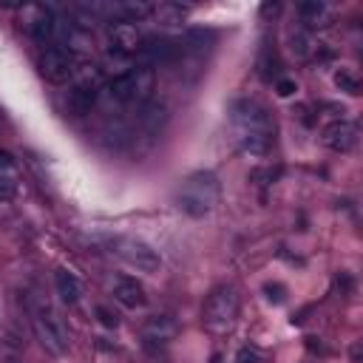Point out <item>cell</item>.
Listing matches in <instances>:
<instances>
[{"mask_svg": "<svg viewBox=\"0 0 363 363\" xmlns=\"http://www.w3.org/2000/svg\"><path fill=\"white\" fill-rule=\"evenodd\" d=\"M233 125L238 147L250 156H267L275 139V125L267 113V108L255 99H241L233 108Z\"/></svg>", "mask_w": 363, "mask_h": 363, "instance_id": "cell-1", "label": "cell"}, {"mask_svg": "<svg viewBox=\"0 0 363 363\" xmlns=\"http://www.w3.org/2000/svg\"><path fill=\"white\" fill-rule=\"evenodd\" d=\"M216 201H218V179L207 170H199V173L187 176L184 184L176 193V204L193 218L207 216L216 207Z\"/></svg>", "mask_w": 363, "mask_h": 363, "instance_id": "cell-2", "label": "cell"}, {"mask_svg": "<svg viewBox=\"0 0 363 363\" xmlns=\"http://www.w3.org/2000/svg\"><path fill=\"white\" fill-rule=\"evenodd\" d=\"M153 88H156V74L147 65H133L130 71L111 77L105 82V91L116 102H125V105H147Z\"/></svg>", "mask_w": 363, "mask_h": 363, "instance_id": "cell-3", "label": "cell"}, {"mask_svg": "<svg viewBox=\"0 0 363 363\" xmlns=\"http://www.w3.org/2000/svg\"><path fill=\"white\" fill-rule=\"evenodd\" d=\"M31 326H34V335L43 343L45 352H51V354H65L68 352V329H65L62 318L48 303H37L34 306Z\"/></svg>", "mask_w": 363, "mask_h": 363, "instance_id": "cell-4", "label": "cell"}, {"mask_svg": "<svg viewBox=\"0 0 363 363\" xmlns=\"http://www.w3.org/2000/svg\"><path fill=\"white\" fill-rule=\"evenodd\" d=\"M238 318V292L230 284L216 286L204 301V323L213 332H224Z\"/></svg>", "mask_w": 363, "mask_h": 363, "instance_id": "cell-5", "label": "cell"}, {"mask_svg": "<svg viewBox=\"0 0 363 363\" xmlns=\"http://www.w3.org/2000/svg\"><path fill=\"white\" fill-rule=\"evenodd\" d=\"M74 65H77L74 54H71L68 48H62V45H48V48L40 54V60H37V68H40L43 79H48V82H54V85L68 82V79L74 77Z\"/></svg>", "mask_w": 363, "mask_h": 363, "instance_id": "cell-6", "label": "cell"}, {"mask_svg": "<svg viewBox=\"0 0 363 363\" xmlns=\"http://www.w3.org/2000/svg\"><path fill=\"white\" fill-rule=\"evenodd\" d=\"M116 255H119L128 267H133V269H139V272H147V275L159 272V267H162V255H159L150 244H145V241H139V238H119V241H116Z\"/></svg>", "mask_w": 363, "mask_h": 363, "instance_id": "cell-7", "label": "cell"}, {"mask_svg": "<svg viewBox=\"0 0 363 363\" xmlns=\"http://www.w3.org/2000/svg\"><path fill=\"white\" fill-rule=\"evenodd\" d=\"M179 335V323L170 318V315H150L142 329H139V337H142V346L156 352V349H167Z\"/></svg>", "mask_w": 363, "mask_h": 363, "instance_id": "cell-8", "label": "cell"}, {"mask_svg": "<svg viewBox=\"0 0 363 363\" xmlns=\"http://www.w3.org/2000/svg\"><path fill=\"white\" fill-rule=\"evenodd\" d=\"M108 40H111L113 54H122V57H133V54H139L142 43H145L139 26H136V23H125V20L111 23V28H108Z\"/></svg>", "mask_w": 363, "mask_h": 363, "instance_id": "cell-9", "label": "cell"}, {"mask_svg": "<svg viewBox=\"0 0 363 363\" xmlns=\"http://www.w3.org/2000/svg\"><path fill=\"white\" fill-rule=\"evenodd\" d=\"M357 125L354 122H349V119H335V122H329L326 128H323V136H320V142L329 147V150H335V153H349V150H354L357 147Z\"/></svg>", "mask_w": 363, "mask_h": 363, "instance_id": "cell-10", "label": "cell"}, {"mask_svg": "<svg viewBox=\"0 0 363 363\" xmlns=\"http://www.w3.org/2000/svg\"><path fill=\"white\" fill-rule=\"evenodd\" d=\"M31 11H34V17L26 23L28 34H31L37 43H54V40L60 37V20H57L48 9H43V6H37V9H31Z\"/></svg>", "mask_w": 363, "mask_h": 363, "instance_id": "cell-11", "label": "cell"}, {"mask_svg": "<svg viewBox=\"0 0 363 363\" xmlns=\"http://www.w3.org/2000/svg\"><path fill=\"white\" fill-rule=\"evenodd\" d=\"M113 298L122 303V306H128V309H139V306H145L147 303V295H145V286L136 281V278H130V275H119L116 281H113Z\"/></svg>", "mask_w": 363, "mask_h": 363, "instance_id": "cell-12", "label": "cell"}, {"mask_svg": "<svg viewBox=\"0 0 363 363\" xmlns=\"http://www.w3.org/2000/svg\"><path fill=\"white\" fill-rule=\"evenodd\" d=\"M96 99H99V88H91V85H74V88L68 91L65 105H68V111H71L74 116H85V113H91V108L96 105Z\"/></svg>", "mask_w": 363, "mask_h": 363, "instance_id": "cell-13", "label": "cell"}, {"mask_svg": "<svg viewBox=\"0 0 363 363\" xmlns=\"http://www.w3.org/2000/svg\"><path fill=\"white\" fill-rule=\"evenodd\" d=\"M164 122H167V105L164 102H147L145 108H142V113H139V125H142V130L150 136V139H156L159 133H162V128H164Z\"/></svg>", "mask_w": 363, "mask_h": 363, "instance_id": "cell-14", "label": "cell"}, {"mask_svg": "<svg viewBox=\"0 0 363 363\" xmlns=\"http://www.w3.org/2000/svg\"><path fill=\"white\" fill-rule=\"evenodd\" d=\"M286 40H289V51H292L295 60H309V57H312V51H315V40H312V31H309L306 26H301V23L289 26Z\"/></svg>", "mask_w": 363, "mask_h": 363, "instance_id": "cell-15", "label": "cell"}, {"mask_svg": "<svg viewBox=\"0 0 363 363\" xmlns=\"http://www.w3.org/2000/svg\"><path fill=\"white\" fill-rule=\"evenodd\" d=\"M54 289H57V295H60L62 303H77L79 295H82L79 278H77L71 269H57V272H54Z\"/></svg>", "mask_w": 363, "mask_h": 363, "instance_id": "cell-16", "label": "cell"}, {"mask_svg": "<svg viewBox=\"0 0 363 363\" xmlns=\"http://www.w3.org/2000/svg\"><path fill=\"white\" fill-rule=\"evenodd\" d=\"M298 17H301V26H306V28L320 26V20L326 17V6L320 0H303V3H298Z\"/></svg>", "mask_w": 363, "mask_h": 363, "instance_id": "cell-17", "label": "cell"}, {"mask_svg": "<svg viewBox=\"0 0 363 363\" xmlns=\"http://www.w3.org/2000/svg\"><path fill=\"white\" fill-rule=\"evenodd\" d=\"M258 77L261 79H272L275 74H278V57H275V48H269V43H264L261 45V51H258Z\"/></svg>", "mask_w": 363, "mask_h": 363, "instance_id": "cell-18", "label": "cell"}, {"mask_svg": "<svg viewBox=\"0 0 363 363\" xmlns=\"http://www.w3.org/2000/svg\"><path fill=\"white\" fill-rule=\"evenodd\" d=\"M184 9L179 6V3H159V6H153V17L162 23V26H179L182 20H184Z\"/></svg>", "mask_w": 363, "mask_h": 363, "instance_id": "cell-19", "label": "cell"}, {"mask_svg": "<svg viewBox=\"0 0 363 363\" xmlns=\"http://www.w3.org/2000/svg\"><path fill=\"white\" fill-rule=\"evenodd\" d=\"M335 85H337L343 94H349V96H357V94H360V79H357L349 68H340V71L335 74Z\"/></svg>", "mask_w": 363, "mask_h": 363, "instance_id": "cell-20", "label": "cell"}, {"mask_svg": "<svg viewBox=\"0 0 363 363\" xmlns=\"http://www.w3.org/2000/svg\"><path fill=\"white\" fill-rule=\"evenodd\" d=\"M17 196V182L14 176H0V201H11Z\"/></svg>", "mask_w": 363, "mask_h": 363, "instance_id": "cell-21", "label": "cell"}, {"mask_svg": "<svg viewBox=\"0 0 363 363\" xmlns=\"http://www.w3.org/2000/svg\"><path fill=\"white\" fill-rule=\"evenodd\" d=\"M298 91V85H295V79H289V77H275V94L278 96H292Z\"/></svg>", "mask_w": 363, "mask_h": 363, "instance_id": "cell-22", "label": "cell"}, {"mask_svg": "<svg viewBox=\"0 0 363 363\" xmlns=\"http://www.w3.org/2000/svg\"><path fill=\"white\" fill-rule=\"evenodd\" d=\"M235 363H261V352L255 346H241L235 354Z\"/></svg>", "mask_w": 363, "mask_h": 363, "instance_id": "cell-23", "label": "cell"}, {"mask_svg": "<svg viewBox=\"0 0 363 363\" xmlns=\"http://www.w3.org/2000/svg\"><path fill=\"white\" fill-rule=\"evenodd\" d=\"M264 292H267V298H269V301H275V303H281V301H284V286H281V284H267V286H264Z\"/></svg>", "mask_w": 363, "mask_h": 363, "instance_id": "cell-24", "label": "cell"}, {"mask_svg": "<svg viewBox=\"0 0 363 363\" xmlns=\"http://www.w3.org/2000/svg\"><path fill=\"white\" fill-rule=\"evenodd\" d=\"M96 315H99V320H102L105 326H116V315H111L105 306H96Z\"/></svg>", "mask_w": 363, "mask_h": 363, "instance_id": "cell-25", "label": "cell"}, {"mask_svg": "<svg viewBox=\"0 0 363 363\" xmlns=\"http://www.w3.org/2000/svg\"><path fill=\"white\" fill-rule=\"evenodd\" d=\"M278 9H281V6H278V3H272V6H264L261 11H264V14H278Z\"/></svg>", "mask_w": 363, "mask_h": 363, "instance_id": "cell-26", "label": "cell"}, {"mask_svg": "<svg viewBox=\"0 0 363 363\" xmlns=\"http://www.w3.org/2000/svg\"><path fill=\"white\" fill-rule=\"evenodd\" d=\"M11 164V156L9 153H0V167H9Z\"/></svg>", "mask_w": 363, "mask_h": 363, "instance_id": "cell-27", "label": "cell"}, {"mask_svg": "<svg viewBox=\"0 0 363 363\" xmlns=\"http://www.w3.org/2000/svg\"><path fill=\"white\" fill-rule=\"evenodd\" d=\"M6 363H23V360H17V357H9V360H6Z\"/></svg>", "mask_w": 363, "mask_h": 363, "instance_id": "cell-28", "label": "cell"}]
</instances>
